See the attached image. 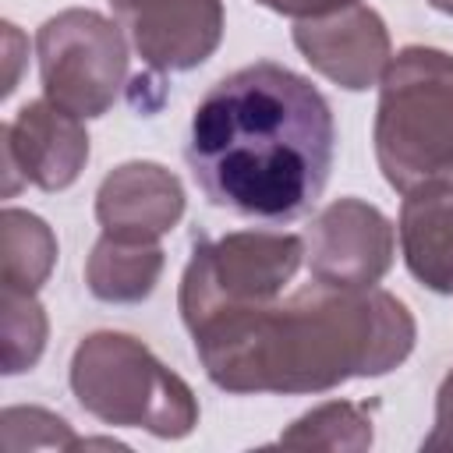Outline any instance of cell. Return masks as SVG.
Returning <instances> with one entry per match:
<instances>
[{
	"mask_svg": "<svg viewBox=\"0 0 453 453\" xmlns=\"http://www.w3.org/2000/svg\"><path fill=\"white\" fill-rule=\"evenodd\" d=\"M336 124L326 96L276 60L244 64L198 99L184 159L209 205L258 223H290L329 184Z\"/></svg>",
	"mask_w": 453,
	"mask_h": 453,
	"instance_id": "obj_1",
	"label": "cell"
},
{
	"mask_svg": "<svg viewBox=\"0 0 453 453\" xmlns=\"http://www.w3.org/2000/svg\"><path fill=\"white\" fill-rule=\"evenodd\" d=\"M188 333L212 386L287 396L393 372L411 357L418 326L389 290L311 280L290 297L219 308Z\"/></svg>",
	"mask_w": 453,
	"mask_h": 453,
	"instance_id": "obj_2",
	"label": "cell"
},
{
	"mask_svg": "<svg viewBox=\"0 0 453 453\" xmlns=\"http://www.w3.org/2000/svg\"><path fill=\"white\" fill-rule=\"evenodd\" d=\"M372 142L386 184L400 195L453 173V53L403 46L389 60Z\"/></svg>",
	"mask_w": 453,
	"mask_h": 453,
	"instance_id": "obj_3",
	"label": "cell"
},
{
	"mask_svg": "<svg viewBox=\"0 0 453 453\" xmlns=\"http://www.w3.org/2000/svg\"><path fill=\"white\" fill-rule=\"evenodd\" d=\"M67 382L81 411L103 425L145 428L159 439H184L198 425L191 386L142 340L117 329L81 336L71 354Z\"/></svg>",
	"mask_w": 453,
	"mask_h": 453,
	"instance_id": "obj_4",
	"label": "cell"
},
{
	"mask_svg": "<svg viewBox=\"0 0 453 453\" xmlns=\"http://www.w3.org/2000/svg\"><path fill=\"white\" fill-rule=\"evenodd\" d=\"M304 262V241L283 230H234L195 237L180 276V319L191 329L219 308L280 297Z\"/></svg>",
	"mask_w": 453,
	"mask_h": 453,
	"instance_id": "obj_5",
	"label": "cell"
},
{
	"mask_svg": "<svg viewBox=\"0 0 453 453\" xmlns=\"http://www.w3.org/2000/svg\"><path fill=\"white\" fill-rule=\"evenodd\" d=\"M42 96L67 113L103 117L127 81V35L117 21L88 7H67L35 32Z\"/></svg>",
	"mask_w": 453,
	"mask_h": 453,
	"instance_id": "obj_6",
	"label": "cell"
},
{
	"mask_svg": "<svg viewBox=\"0 0 453 453\" xmlns=\"http://www.w3.org/2000/svg\"><path fill=\"white\" fill-rule=\"evenodd\" d=\"M311 280L329 287H375L396 255V226L361 198H336L311 216L301 234Z\"/></svg>",
	"mask_w": 453,
	"mask_h": 453,
	"instance_id": "obj_7",
	"label": "cell"
},
{
	"mask_svg": "<svg viewBox=\"0 0 453 453\" xmlns=\"http://www.w3.org/2000/svg\"><path fill=\"white\" fill-rule=\"evenodd\" d=\"M4 159V198H14L21 184L42 191H64L78 180L88 163V131L81 117L42 99L25 103L14 120L0 127Z\"/></svg>",
	"mask_w": 453,
	"mask_h": 453,
	"instance_id": "obj_8",
	"label": "cell"
},
{
	"mask_svg": "<svg viewBox=\"0 0 453 453\" xmlns=\"http://www.w3.org/2000/svg\"><path fill=\"white\" fill-rule=\"evenodd\" d=\"M294 46L322 78L347 92L379 85L393 60L389 28L365 0H347L322 14L297 18Z\"/></svg>",
	"mask_w": 453,
	"mask_h": 453,
	"instance_id": "obj_9",
	"label": "cell"
},
{
	"mask_svg": "<svg viewBox=\"0 0 453 453\" xmlns=\"http://www.w3.org/2000/svg\"><path fill=\"white\" fill-rule=\"evenodd\" d=\"M110 7L134 53L159 74L205 64L226 28L219 0H110Z\"/></svg>",
	"mask_w": 453,
	"mask_h": 453,
	"instance_id": "obj_10",
	"label": "cell"
},
{
	"mask_svg": "<svg viewBox=\"0 0 453 453\" xmlns=\"http://www.w3.org/2000/svg\"><path fill=\"white\" fill-rule=\"evenodd\" d=\"M184 216L180 180L152 159L113 166L96 188V219L106 237L152 244Z\"/></svg>",
	"mask_w": 453,
	"mask_h": 453,
	"instance_id": "obj_11",
	"label": "cell"
},
{
	"mask_svg": "<svg viewBox=\"0 0 453 453\" xmlns=\"http://www.w3.org/2000/svg\"><path fill=\"white\" fill-rule=\"evenodd\" d=\"M396 234L411 276L435 294H453V180L449 177L418 184L403 195Z\"/></svg>",
	"mask_w": 453,
	"mask_h": 453,
	"instance_id": "obj_12",
	"label": "cell"
},
{
	"mask_svg": "<svg viewBox=\"0 0 453 453\" xmlns=\"http://www.w3.org/2000/svg\"><path fill=\"white\" fill-rule=\"evenodd\" d=\"M163 265H166V251L159 248V241L138 244V241H117L99 234L85 262V287L96 301L138 304L156 290Z\"/></svg>",
	"mask_w": 453,
	"mask_h": 453,
	"instance_id": "obj_13",
	"label": "cell"
},
{
	"mask_svg": "<svg viewBox=\"0 0 453 453\" xmlns=\"http://www.w3.org/2000/svg\"><path fill=\"white\" fill-rule=\"evenodd\" d=\"M57 265V237L28 209L7 205L0 212V287L39 294Z\"/></svg>",
	"mask_w": 453,
	"mask_h": 453,
	"instance_id": "obj_14",
	"label": "cell"
},
{
	"mask_svg": "<svg viewBox=\"0 0 453 453\" xmlns=\"http://www.w3.org/2000/svg\"><path fill=\"white\" fill-rule=\"evenodd\" d=\"M372 411L375 403L329 400L301 414L276 442L294 449H368L372 446Z\"/></svg>",
	"mask_w": 453,
	"mask_h": 453,
	"instance_id": "obj_15",
	"label": "cell"
},
{
	"mask_svg": "<svg viewBox=\"0 0 453 453\" xmlns=\"http://www.w3.org/2000/svg\"><path fill=\"white\" fill-rule=\"evenodd\" d=\"M50 319L35 294L0 287V357L4 375L32 372L46 350Z\"/></svg>",
	"mask_w": 453,
	"mask_h": 453,
	"instance_id": "obj_16",
	"label": "cell"
},
{
	"mask_svg": "<svg viewBox=\"0 0 453 453\" xmlns=\"http://www.w3.org/2000/svg\"><path fill=\"white\" fill-rule=\"evenodd\" d=\"M0 442L7 453L21 449H78L81 435L46 407H4L0 414Z\"/></svg>",
	"mask_w": 453,
	"mask_h": 453,
	"instance_id": "obj_17",
	"label": "cell"
},
{
	"mask_svg": "<svg viewBox=\"0 0 453 453\" xmlns=\"http://www.w3.org/2000/svg\"><path fill=\"white\" fill-rule=\"evenodd\" d=\"M421 449H453V368L435 393V425L421 439Z\"/></svg>",
	"mask_w": 453,
	"mask_h": 453,
	"instance_id": "obj_18",
	"label": "cell"
},
{
	"mask_svg": "<svg viewBox=\"0 0 453 453\" xmlns=\"http://www.w3.org/2000/svg\"><path fill=\"white\" fill-rule=\"evenodd\" d=\"M21 46H25V39H21V32H18V25H11V21H4V53H7V74H4V88H0V96H11V92L18 88V67H21Z\"/></svg>",
	"mask_w": 453,
	"mask_h": 453,
	"instance_id": "obj_19",
	"label": "cell"
},
{
	"mask_svg": "<svg viewBox=\"0 0 453 453\" xmlns=\"http://www.w3.org/2000/svg\"><path fill=\"white\" fill-rule=\"evenodd\" d=\"M255 4H262V7H269L276 14H287V18L297 21V18H311V14H322L329 7H340L347 0H255Z\"/></svg>",
	"mask_w": 453,
	"mask_h": 453,
	"instance_id": "obj_20",
	"label": "cell"
},
{
	"mask_svg": "<svg viewBox=\"0 0 453 453\" xmlns=\"http://www.w3.org/2000/svg\"><path fill=\"white\" fill-rule=\"evenodd\" d=\"M428 4H432L435 11H442V14H449V18H453V0H428Z\"/></svg>",
	"mask_w": 453,
	"mask_h": 453,
	"instance_id": "obj_21",
	"label": "cell"
}]
</instances>
